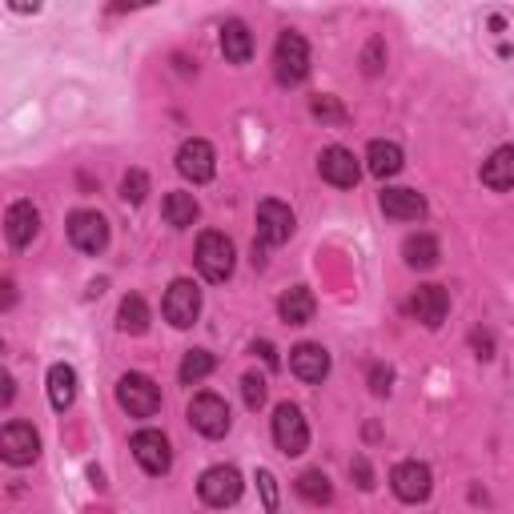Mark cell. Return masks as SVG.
I'll use <instances>...</instances> for the list:
<instances>
[{
    "label": "cell",
    "instance_id": "obj_1",
    "mask_svg": "<svg viewBox=\"0 0 514 514\" xmlns=\"http://www.w3.org/2000/svg\"><path fill=\"white\" fill-rule=\"evenodd\" d=\"M233 262H237V253H233V241L225 233L209 229L197 237V270L205 282H225L233 274Z\"/></svg>",
    "mask_w": 514,
    "mask_h": 514
},
{
    "label": "cell",
    "instance_id": "obj_2",
    "mask_svg": "<svg viewBox=\"0 0 514 514\" xmlns=\"http://www.w3.org/2000/svg\"><path fill=\"white\" fill-rule=\"evenodd\" d=\"M274 73L282 85H302L310 77V45L302 33H282L278 49H274Z\"/></svg>",
    "mask_w": 514,
    "mask_h": 514
},
{
    "label": "cell",
    "instance_id": "obj_3",
    "mask_svg": "<svg viewBox=\"0 0 514 514\" xmlns=\"http://www.w3.org/2000/svg\"><path fill=\"white\" fill-rule=\"evenodd\" d=\"M117 402L133 418H153L161 410V386L149 374H125L117 382Z\"/></svg>",
    "mask_w": 514,
    "mask_h": 514
},
{
    "label": "cell",
    "instance_id": "obj_4",
    "mask_svg": "<svg viewBox=\"0 0 514 514\" xmlns=\"http://www.w3.org/2000/svg\"><path fill=\"white\" fill-rule=\"evenodd\" d=\"M161 310H165V322H169V326L189 330V326L197 322V314H201V290H197L189 278H177V282L165 290Z\"/></svg>",
    "mask_w": 514,
    "mask_h": 514
},
{
    "label": "cell",
    "instance_id": "obj_5",
    "mask_svg": "<svg viewBox=\"0 0 514 514\" xmlns=\"http://www.w3.org/2000/svg\"><path fill=\"white\" fill-rule=\"evenodd\" d=\"M274 442H278V450L282 454H306V446H310V426H306V418H302V410L294 406V402H282L278 410H274Z\"/></svg>",
    "mask_w": 514,
    "mask_h": 514
},
{
    "label": "cell",
    "instance_id": "obj_6",
    "mask_svg": "<svg viewBox=\"0 0 514 514\" xmlns=\"http://www.w3.org/2000/svg\"><path fill=\"white\" fill-rule=\"evenodd\" d=\"M294 209L286 205V201H262L257 205V241L262 245H282V241H290L294 237Z\"/></svg>",
    "mask_w": 514,
    "mask_h": 514
},
{
    "label": "cell",
    "instance_id": "obj_7",
    "mask_svg": "<svg viewBox=\"0 0 514 514\" xmlns=\"http://www.w3.org/2000/svg\"><path fill=\"white\" fill-rule=\"evenodd\" d=\"M0 454H5L9 466H29L41 454V434L29 422H9L0 430Z\"/></svg>",
    "mask_w": 514,
    "mask_h": 514
},
{
    "label": "cell",
    "instance_id": "obj_8",
    "mask_svg": "<svg viewBox=\"0 0 514 514\" xmlns=\"http://www.w3.org/2000/svg\"><path fill=\"white\" fill-rule=\"evenodd\" d=\"M189 426H193L197 434H205V438L229 434V406H225V398H217V394H197V398L189 402Z\"/></svg>",
    "mask_w": 514,
    "mask_h": 514
},
{
    "label": "cell",
    "instance_id": "obj_9",
    "mask_svg": "<svg viewBox=\"0 0 514 514\" xmlns=\"http://www.w3.org/2000/svg\"><path fill=\"white\" fill-rule=\"evenodd\" d=\"M129 446H133V458L141 462L145 474H169V466H173V446H169V438H165L161 430H137Z\"/></svg>",
    "mask_w": 514,
    "mask_h": 514
},
{
    "label": "cell",
    "instance_id": "obj_10",
    "mask_svg": "<svg viewBox=\"0 0 514 514\" xmlns=\"http://www.w3.org/2000/svg\"><path fill=\"white\" fill-rule=\"evenodd\" d=\"M390 486H394V494L402 502H426L430 490H434V478H430V466L426 462L410 458V462H398L390 470Z\"/></svg>",
    "mask_w": 514,
    "mask_h": 514
},
{
    "label": "cell",
    "instance_id": "obj_11",
    "mask_svg": "<svg viewBox=\"0 0 514 514\" xmlns=\"http://www.w3.org/2000/svg\"><path fill=\"white\" fill-rule=\"evenodd\" d=\"M241 474L233 470V466H209L205 474H201V482H197V494H201V502H209V506H233L237 498H241Z\"/></svg>",
    "mask_w": 514,
    "mask_h": 514
},
{
    "label": "cell",
    "instance_id": "obj_12",
    "mask_svg": "<svg viewBox=\"0 0 514 514\" xmlns=\"http://www.w3.org/2000/svg\"><path fill=\"white\" fill-rule=\"evenodd\" d=\"M69 241L81 249V253H101L109 245V221L97 213V209H77L69 217Z\"/></svg>",
    "mask_w": 514,
    "mask_h": 514
},
{
    "label": "cell",
    "instance_id": "obj_13",
    "mask_svg": "<svg viewBox=\"0 0 514 514\" xmlns=\"http://www.w3.org/2000/svg\"><path fill=\"white\" fill-rule=\"evenodd\" d=\"M406 310H410V318L422 322L426 330H438V326L446 322V314H450V294H446L442 286H418V290L410 294Z\"/></svg>",
    "mask_w": 514,
    "mask_h": 514
},
{
    "label": "cell",
    "instance_id": "obj_14",
    "mask_svg": "<svg viewBox=\"0 0 514 514\" xmlns=\"http://www.w3.org/2000/svg\"><path fill=\"white\" fill-rule=\"evenodd\" d=\"M177 173H181V177H189L193 185L209 181V177L217 173V153H213V145H209V141H201V137L185 141V145L177 149Z\"/></svg>",
    "mask_w": 514,
    "mask_h": 514
},
{
    "label": "cell",
    "instance_id": "obj_15",
    "mask_svg": "<svg viewBox=\"0 0 514 514\" xmlns=\"http://www.w3.org/2000/svg\"><path fill=\"white\" fill-rule=\"evenodd\" d=\"M318 173H322V181H330V185H338V189H354L358 177H362V165H358V157H354L350 149L330 145V149H322V157H318Z\"/></svg>",
    "mask_w": 514,
    "mask_h": 514
},
{
    "label": "cell",
    "instance_id": "obj_16",
    "mask_svg": "<svg viewBox=\"0 0 514 514\" xmlns=\"http://www.w3.org/2000/svg\"><path fill=\"white\" fill-rule=\"evenodd\" d=\"M290 370H294L302 382L318 386V382L330 374V354H326V346H318V342L294 346V350H290Z\"/></svg>",
    "mask_w": 514,
    "mask_h": 514
},
{
    "label": "cell",
    "instance_id": "obj_17",
    "mask_svg": "<svg viewBox=\"0 0 514 514\" xmlns=\"http://www.w3.org/2000/svg\"><path fill=\"white\" fill-rule=\"evenodd\" d=\"M5 233H9V241H13L17 249H25V245L41 233V213H37V205H33V201H13L9 213H5Z\"/></svg>",
    "mask_w": 514,
    "mask_h": 514
},
{
    "label": "cell",
    "instance_id": "obj_18",
    "mask_svg": "<svg viewBox=\"0 0 514 514\" xmlns=\"http://www.w3.org/2000/svg\"><path fill=\"white\" fill-rule=\"evenodd\" d=\"M378 205L394 221H422L426 217V197L418 189H382Z\"/></svg>",
    "mask_w": 514,
    "mask_h": 514
},
{
    "label": "cell",
    "instance_id": "obj_19",
    "mask_svg": "<svg viewBox=\"0 0 514 514\" xmlns=\"http://www.w3.org/2000/svg\"><path fill=\"white\" fill-rule=\"evenodd\" d=\"M482 185H490L498 193L514 189V145H502L482 161Z\"/></svg>",
    "mask_w": 514,
    "mask_h": 514
},
{
    "label": "cell",
    "instance_id": "obj_20",
    "mask_svg": "<svg viewBox=\"0 0 514 514\" xmlns=\"http://www.w3.org/2000/svg\"><path fill=\"white\" fill-rule=\"evenodd\" d=\"M221 53L229 65H249L253 57V33L241 21H225L221 25Z\"/></svg>",
    "mask_w": 514,
    "mask_h": 514
},
{
    "label": "cell",
    "instance_id": "obj_21",
    "mask_svg": "<svg viewBox=\"0 0 514 514\" xmlns=\"http://www.w3.org/2000/svg\"><path fill=\"white\" fill-rule=\"evenodd\" d=\"M314 310H318V302H314V294H310L306 286L286 290V294H282V302H278V314H282V322H290V326H306V322H314Z\"/></svg>",
    "mask_w": 514,
    "mask_h": 514
},
{
    "label": "cell",
    "instance_id": "obj_22",
    "mask_svg": "<svg viewBox=\"0 0 514 514\" xmlns=\"http://www.w3.org/2000/svg\"><path fill=\"white\" fill-rule=\"evenodd\" d=\"M49 402H53V410H61V414L77 402V370H73V366L57 362V366L49 370Z\"/></svg>",
    "mask_w": 514,
    "mask_h": 514
},
{
    "label": "cell",
    "instance_id": "obj_23",
    "mask_svg": "<svg viewBox=\"0 0 514 514\" xmlns=\"http://www.w3.org/2000/svg\"><path fill=\"white\" fill-rule=\"evenodd\" d=\"M366 169L374 173V177H394V173H402V149L394 145V141H370V149H366Z\"/></svg>",
    "mask_w": 514,
    "mask_h": 514
},
{
    "label": "cell",
    "instance_id": "obj_24",
    "mask_svg": "<svg viewBox=\"0 0 514 514\" xmlns=\"http://www.w3.org/2000/svg\"><path fill=\"white\" fill-rule=\"evenodd\" d=\"M402 257H406L410 270H434L438 266V241L430 233H414V237H406Z\"/></svg>",
    "mask_w": 514,
    "mask_h": 514
},
{
    "label": "cell",
    "instance_id": "obj_25",
    "mask_svg": "<svg viewBox=\"0 0 514 514\" xmlns=\"http://www.w3.org/2000/svg\"><path fill=\"white\" fill-rule=\"evenodd\" d=\"M161 209H165V221H169L173 229H189V225L197 221V213H201L197 201H193V193H181V189H177V193H165V205H161Z\"/></svg>",
    "mask_w": 514,
    "mask_h": 514
},
{
    "label": "cell",
    "instance_id": "obj_26",
    "mask_svg": "<svg viewBox=\"0 0 514 514\" xmlns=\"http://www.w3.org/2000/svg\"><path fill=\"white\" fill-rule=\"evenodd\" d=\"M117 330H121V334H145V330H149V306H145L137 294H129V298L121 302V310H117Z\"/></svg>",
    "mask_w": 514,
    "mask_h": 514
},
{
    "label": "cell",
    "instance_id": "obj_27",
    "mask_svg": "<svg viewBox=\"0 0 514 514\" xmlns=\"http://www.w3.org/2000/svg\"><path fill=\"white\" fill-rule=\"evenodd\" d=\"M213 366H217V362H213L209 350H189V354L181 358V370H177V374H181L185 386H197V382H205V378L213 374Z\"/></svg>",
    "mask_w": 514,
    "mask_h": 514
},
{
    "label": "cell",
    "instance_id": "obj_28",
    "mask_svg": "<svg viewBox=\"0 0 514 514\" xmlns=\"http://www.w3.org/2000/svg\"><path fill=\"white\" fill-rule=\"evenodd\" d=\"M298 494H302L310 506H326V502L334 498V486H330V478H326L322 470H306V474L298 478Z\"/></svg>",
    "mask_w": 514,
    "mask_h": 514
},
{
    "label": "cell",
    "instance_id": "obj_29",
    "mask_svg": "<svg viewBox=\"0 0 514 514\" xmlns=\"http://www.w3.org/2000/svg\"><path fill=\"white\" fill-rule=\"evenodd\" d=\"M145 193H149V177H145L141 169H129V173H125V181H121V197H125L129 205H141V201H145Z\"/></svg>",
    "mask_w": 514,
    "mask_h": 514
},
{
    "label": "cell",
    "instance_id": "obj_30",
    "mask_svg": "<svg viewBox=\"0 0 514 514\" xmlns=\"http://www.w3.org/2000/svg\"><path fill=\"white\" fill-rule=\"evenodd\" d=\"M241 394H245V406L249 410H262L266 406V378L262 374H245L241 378Z\"/></svg>",
    "mask_w": 514,
    "mask_h": 514
},
{
    "label": "cell",
    "instance_id": "obj_31",
    "mask_svg": "<svg viewBox=\"0 0 514 514\" xmlns=\"http://www.w3.org/2000/svg\"><path fill=\"white\" fill-rule=\"evenodd\" d=\"M257 490H262L266 514H278V478L270 470H257Z\"/></svg>",
    "mask_w": 514,
    "mask_h": 514
},
{
    "label": "cell",
    "instance_id": "obj_32",
    "mask_svg": "<svg viewBox=\"0 0 514 514\" xmlns=\"http://www.w3.org/2000/svg\"><path fill=\"white\" fill-rule=\"evenodd\" d=\"M314 117H322V121H346V109L334 101V97H314Z\"/></svg>",
    "mask_w": 514,
    "mask_h": 514
},
{
    "label": "cell",
    "instance_id": "obj_33",
    "mask_svg": "<svg viewBox=\"0 0 514 514\" xmlns=\"http://www.w3.org/2000/svg\"><path fill=\"white\" fill-rule=\"evenodd\" d=\"M350 474L358 478V486H362V490H374V470H370V462H366L362 454L350 462Z\"/></svg>",
    "mask_w": 514,
    "mask_h": 514
},
{
    "label": "cell",
    "instance_id": "obj_34",
    "mask_svg": "<svg viewBox=\"0 0 514 514\" xmlns=\"http://www.w3.org/2000/svg\"><path fill=\"white\" fill-rule=\"evenodd\" d=\"M390 382H394V374H390L386 366H370V390H374V394H386Z\"/></svg>",
    "mask_w": 514,
    "mask_h": 514
},
{
    "label": "cell",
    "instance_id": "obj_35",
    "mask_svg": "<svg viewBox=\"0 0 514 514\" xmlns=\"http://www.w3.org/2000/svg\"><path fill=\"white\" fill-rule=\"evenodd\" d=\"M366 73L370 77L382 73V41H370V49H366Z\"/></svg>",
    "mask_w": 514,
    "mask_h": 514
},
{
    "label": "cell",
    "instance_id": "obj_36",
    "mask_svg": "<svg viewBox=\"0 0 514 514\" xmlns=\"http://www.w3.org/2000/svg\"><path fill=\"white\" fill-rule=\"evenodd\" d=\"M253 354H262V358H266V366H270V370H278V350H274L270 342H257V346H253Z\"/></svg>",
    "mask_w": 514,
    "mask_h": 514
},
{
    "label": "cell",
    "instance_id": "obj_37",
    "mask_svg": "<svg viewBox=\"0 0 514 514\" xmlns=\"http://www.w3.org/2000/svg\"><path fill=\"white\" fill-rule=\"evenodd\" d=\"M474 346H478V358H494V354H490L494 346H490V338H486V334H474Z\"/></svg>",
    "mask_w": 514,
    "mask_h": 514
}]
</instances>
